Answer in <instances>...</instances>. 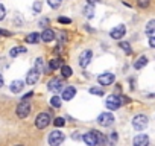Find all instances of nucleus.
Instances as JSON below:
<instances>
[{
	"label": "nucleus",
	"instance_id": "1",
	"mask_svg": "<svg viewBox=\"0 0 155 146\" xmlns=\"http://www.w3.org/2000/svg\"><path fill=\"white\" fill-rule=\"evenodd\" d=\"M123 102H128V99H122V98H119V96H116V95H111V96L107 98L105 105H107L108 110H117Z\"/></svg>",
	"mask_w": 155,
	"mask_h": 146
},
{
	"label": "nucleus",
	"instance_id": "2",
	"mask_svg": "<svg viewBox=\"0 0 155 146\" xmlns=\"http://www.w3.org/2000/svg\"><path fill=\"white\" fill-rule=\"evenodd\" d=\"M50 122H52V117H50L49 113H40L35 119V126L38 129H44L50 125Z\"/></svg>",
	"mask_w": 155,
	"mask_h": 146
},
{
	"label": "nucleus",
	"instance_id": "3",
	"mask_svg": "<svg viewBox=\"0 0 155 146\" xmlns=\"http://www.w3.org/2000/svg\"><path fill=\"white\" fill-rule=\"evenodd\" d=\"M31 104L28 102V101H21L18 105H17V108H15V111H17V116L20 117V119H26L29 114H31Z\"/></svg>",
	"mask_w": 155,
	"mask_h": 146
},
{
	"label": "nucleus",
	"instance_id": "4",
	"mask_svg": "<svg viewBox=\"0 0 155 146\" xmlns=\"http://www.w3.org/2000/svg\"><path fill=\"white\" fill-rule=\"evenodd\" d=\"M64 138H65V134L62 132V131H52L50 134H49V144L50 146H59L62 141H64Z\"/></svg>",
	"mask_w": 155,
	"mask_h": 146
},
{
	"label": "nucleus",
	"instance_id": "5",
	"mask_svg": "<svg viewBox=\"0 0 155 146\" xmlns=\"http://www.w3.org/2000/svg\"><path fill=\"white\" fill-rule=\"evenodd\" d=\"M147 122H149V119H147L144 114H138V116H135V117L132 119V126H134L137 131H141V129H144V128L147 126Z\"/></svg>",
	"mask_w": 155,
	"mask_h": 146
},
{
	"label": "nucleus",
	"instance_id": "6",
	"mask_svg": "<svg viewBox=\"0 0 155 146\" xmlns=\"http://www.w3.org/2000/svg\"><path fill=\"white\" fill-rule=\"evenodd\" d=\"M114 122V116L111 113H102L99 117H97V123L101 126H111Z\"/></svg>",
	"mask_w": 155,
	"mask_h": 146
},
{
	"label": "nucleus",
	"instance_id": "7",
	"mask_svg": "<svg viewBox=\"0 0 155 146\" xmlns=\"http://www.w3.org/2000/svg\"><path fill=\"white\" fill-rule=\"evenodd\" d=\"M64 88V82L59 79V78H53V79H50L49 82H47V90H50V91H61Z\"/></svg>",
	"mask_w": 155,
	"mask_h": 146
},
{
	"label": "nucleus",
	"instance_id": "8",
	"mask_svg": "<svg viewBox=\"0 0 155 146\" xmlns=\"http://www.w3.org/2000/svg\"><path fill=\"white\" fill-rule=\"evenodd\" d=\"M38 79H40V71L34 67V68H31L29 71H28V76H26V82L29 84V85H35L37 82H38Z\"/></svg>",
	"mask_w": 155,
	"mask_h": 146
},
{
	"label": "nucleus",
	"instance_id": "9",
	"mask_svg": "<svg viewBox=\"0 0 155 146\" xmlns=\"http://www.w3.org/2000/svg\"><path fill=\"white\" fill-rule=\"evenodd\" d=\"M116 76H114V73H102V75L97 76V81L101 85H111L114 82Z\"/></svg>",
	"mask_w": 155,
	"mask_h": 146
},
{
	"label": "nucleus",
	"instance_id": "10",
	"mask_svg": "<svg viewBox=\"0 0 155 146\" xmlns=\"http://www.w3.org/2000/svg\"><path fill=\"white\" fill-rule=\"evenodd\" d=\"M91 58H93V52H91V50H84V52L79 55V65L85 68V67L90 64Z\"/></svg>",
	"mask_w": 155,
	"mask_h": 146
},
{
	"label": "nucleus",
	"instance_id": "11",
	"mask_svg": "<svg viewBox=\"0 0 155 146\" xmlns=\"http://www.w3.org/2000/svg\"><path fill=\"white\" fill-rule=\"evenodd\" d=\"M125 32H126L125 25H119V26H116L114 29H111L110 35H111V38H114V40H120V38L125 35Z\"/></svg>",
	"mask_w": 155,
	"mask_h": 146
},
{
	"label": "nucleus",
	"instance_id": "12",
	"mask_svg": "<svg viewBox=\"0 0 155 146\" xmlns=\"http://www.w3.org/2000/svg\"><path fill=\"white\" fill-rule=\"evenodd\" d=\"M134 146H149V137L146 134H138L134 137Z\"/></svg>",
	"mask_w": 155,
	"mask_h": 146
},
{
	"label": "nucleus",
	"instance_id": "13",
	"mask_svg": "<svg viewBox=\"0 0 155 146\" xmlns=\"http://www.w3.org/2000/svg\"><path fill=\"white\" fill-rule=\"evenodd\" d=\"M40 38H41L44 43H52L56 37H55V32H53L52 29H49V28H47V29H44V31H43V34L40 35Z\"/></svg>",
	"mask_w": 155,
	"mask_h": 146
},
{
	"label": "nucleus",
	"instance_id": "14",
	"mask_svg": "<svg viewBox=\"0 0 155 146\" xmlns=\"http://www.w3.org/2000/svg\"><path fill=\"white\" fill-rule=\"evenodd\" d=\"M82 140H84V143H87L88 146H97L96 135H94V132H93V131H91V132L84 134V135H82Z\"/></svg>",
	"mask_w": 155,
	"mask_h": 146
},
{
	"label": "nucleus",
	"instance_id": "15",
	"mask_svg": "<svg viewBox=\"0 0 155 146\" xmlns=\"http://www.w3.org/2000/svg\"><path fill=\"white\" fill-rule=\"evenodd\" d=\"M74 95H76V88H74V87H67V88H64L61 98H62L64 101H71V99L74 98Z\"/></svg>",
	"mask_w": 155,
	"mask_h": 146
},
{
	"label": "nucleus",
	"instance_id": "16",
	"mask_svg": "<svg viewBox=\"0 0 155 146\" xmlns=\"http://www.w3.org/2000/svg\"><path fill=\"white\" fill-rule=\"evenodd\" d=\"M23 87H25V82H23V81H18V79H15V81H12V82H11V85H9V90H11L12 93H20V91L23 90Z\"/></svg>",
	"mask_w": 155,
	"mask_h": 146
},
{
	"label": "nucleus",
	"instance_id": "17",
	"mask_svg": "<svg viewBox=\"0 0 155 146\" xmlns=\"http://www.w3.org/2000/svg\"><path fill=\"white\" fill-rule=\"evenodd\" d=\"M144 32H146V35H149V38L150 37H155V20L147 22V25L144 28Z\"/></svg>",
	"mask_w": 155,
	"mask_h": 146
},
{
	"label": "nucleus",
	"instance_id": "18",
	"mask_svg": "<svg viewBox=\"0 0 155 146\" xmlns=\"http://www.w3.org/2000/svg\"><path fill=\"white\" fill-rule=\"evenodd\" d=\"M94 132V135H96V141H97V146H105L107 144V141H108V138L101 132V131H93Z\"/></svg>",
	"mask_w": 155,
	"mask_h": 146
},
{
	"label": "nucleus",
	"instance_id": "19",
	"mask_svg": "<svg viewBox=\"0 0 155 146\" xmlns=\"http://www.w3.org/2000/svg\"><path fill=\"white\" fill-rule=\"evenodd\" d=\"M25 40H26V43H28V44H37V43H38L41 38H40V34L32 32V34H29V35H28Z\"/></svg>",
	"mask_w": 155,
	"mask_h": 146
},
{
	"label": "nucleus",
	"instance_id": "20",
	"mask_svg": "<svg viewBox=\"0 0 155 146\" xmlns=\"http://www.w3.org/2000/svg\"><path fill=\"white\" fill-rule=\"evenodd\" d=\"M61 65H62V59H61V58H53V59L49 61V70H50V71L59 68Z\"/></svg>",
	"mask_w": 155,
	"mask_h": 146
},
{
	"label": "nucleus",
	"instance_id": "21",
	"mask_svg": "<svg viewBox=\"0 0 155 146\" xmlns=\"http://www.w3.org/2000/svg\"><path fill=\"white\" fill-rule=\"evenodd\" d=\"M21 53H26V47H21V46H17V47H12L11 52H9V56L11 58H15Z\"/></svg>",
	"mask_w": 155,
	"mask_h": 146
},
{
	"label": "nucleus",
	"instance_id": "22",
	"mask_svg": "<svg viewBox=\"0 0 155 146\" xmlns=\"http://www.w3.org/2000/svg\"><path fill=\"white\" fill-rule=\"evenodd\" d=\"M84 15H85L87 18H93V17H94V6H93V3H88V5L84 8Z\"/></svg>",
	"mask_w": 155,
	"mask_h": 146
},
{
	"label": "nucleus",
	"instance_id": "23",
	"mask_svg": "<svg viewBox=\"0 0 155 146\" xmlns=\"http://www.w3.org/2000/svg\"><path fill=\"white\" fill-rule=\"evenodd\" d=\"M146 64H147V58H146V56H140V58L134 62V68H137V70H138V68H143Z\"/></svg>",
	"mask_w": 155,
	"mask_h": 146
},
{
	"label": "nucleus",
	"instance_id": "24",
	"mask_svg": "<svg viewBox=\"0 0 155 146\" xmlns=\"http://www.w3.org/2000/svg\"><path fill=\"white\" fill-rule=\"evenodd\" d=\"M71 73H73V70H71V67H68V65H61V75H62V78H70L71 76Z\"/></svg>",
	"mask_w": 155,
	"mask_h": 146
},
{
	"label": "nucleus",
	"instance_id": "25",
	"mask_svg": "<svg viewBox=\"0 0 155 146\" xmlns=\"http://www.w3.org/2000/svg\"><path fill=\"white\" fill-rule=\"evenodd\" d=\"M35 68H37L40 73H41V71H47V70H49L47 67H44V61H43V58H38V59L35 61ZM49 71H50V70H49Z\"/></svg>",
	"mask_w": 155,
	"mask_h": 146
},
{
	"label": "nucleus",
	"instance_id": "26",
	"mask_svg": "<svg viewBox=\"0 0 155 146\" xmlns=\"http://www.w3.org/2000/svg\"><path fill=\"white\" fill-rule=\"evenodd\" d=\"M50 105L55 107V108H61V105H62V99H61L59 96H53V98L50 99Z\"/></svg>",
	"mask_w": 155,
	"mask_h": 146
},
{
	"label": "nucleus",
	"instance_id": "27",
	"mask_svg": "<svg viewBox=\"0 0 155 146\" xmlns=\"http://www.w3.org/2000/svg\"><path fill=\"white\" fill-rule=\"evenodd\" d=\"M120 49H123L126 55H131V52H132V50H131V44L126 43V41H122V43H120Z\"/></svg>",
	"mask_w": 155,
	"mask_h": 146
},
{
	"label": "nucleus",
	"instance_id": "28",
	"mask_svg": "<svg viewBox=\"0 0 155 146\" xmlns=\"http://www.w3.org/2000/svg\"><path fill=\"white\" fill-rule=\"evenodd\" d=\"M61 2H62V0H47V3H49V6H50V8H53V9L59 8Z\"/></svg>",
	"mask_w": 155,
	"mask_h": 146
},
{
	"label": "nucleus",
	"instance_id": "29",
	"mask_svg": "<svg viewBox=\"0 0 155 146\" xmlns=\"http://www.w3.org/2000/svg\"><path fill=\"white\" fill-rule=\"evenodd\" d=\"M53 125H55L56 128H61V126H64V125H65V120H64L62 117H56V119L53 120Z\"/></svg>",
	"mask_w": 155,
	"mask_h": 146
},
{
	"label": "nucleus",
	"instance_id": "30",
	"mask_svg": "<svg viewBox=\"0 0 155 146\" xmlns=\"http://www.w3.org/2000/svg\"><path fill=\"white\" fill-rule=\"evenodd\" d=\"M137 5L140 8H147L150 5V0H137Z\"/></svg>",
	"mask_w": 155,
	"mask_h": 146
},
{
	"label": "nucleus",
	"instance_id": "31",
	"mask_svg": "<svg viewBox=\"0 0 155 146\" xmlns=\"http://www.w3.org/2000/svg\"><path fill=\"white\" fill-rule=\"evenodd\" d=\"M90 93H91V95L102 96V95H104V90H102V88H97V87H93V88H90Z\"/></svg>",
	"mask_w": 155,
	"mask_h": 146
},
{
	"label": "nucleus",
	"instance_id": "32",
	"mask_svg": "<svg viewBox=\"0 0 155 146\" xmlns=\"http://www.w3.org/2000/svg\"><path fill=\"white\" fill-rule=\"evenodd\" d=\"M32 8H34V12H41V8H43V5H41V2H35Z\"/></svg>",
	"mask_w": 155,
	"mask_h": 146
},
{
	"label": "nucleus",
	"instance_id": "33",
	"mask_svg": "<svg viewBox=\"0 0 155 146\" xmlns=\"http://www.w3.org/2000/svg\"><path fill=\"white\" fill-rule=\"evenodd\" d=\"M58 22L64 23V25H68V23H71V18H68V17H58Z\"/></svg>",
	"mask_w": 155,
	"mask_h": 146
},
{
	"label": "nucleus",
	"instance_id": "34",
	"mask_svg": "<svg viewBox=\"0 0 155 146\" xmlns=\"http://www.w3.org/2000/svg\"><path fill=\"white\" fill-rule=\"evenodd\" d=\"M5 18V6L0 3V20H3Z\"/></svg>",
	"mask_w": 155,
	"mask_h": 146
},
{
	"label": "nucleus",
	"instance_id": "35",
	"mask_svg": "<svg viewBox=\"0 0 155 146\" xmlns=\"http://www.w3.org/2000/svg\"><path fill=\"white\" fill-rule=\"evenodd\" d=\"M110 141H111V143H116V141H117V132H111V135H110Z\"/></svg>",
	"mask_w": 155,
	"mask_h": 146
},
{
	"label": "nucleus",
	"instance_id": "36",
	"mask_svg": "<svg viewBox=\"0 0 155 146\" xmlns=\"http://www.w3.org/2000/svg\"><path fill=\"white\" fill-rule=\"evenodd\" d=\"M47 25H49V20H47V18H43V20L40 22V26H41V28H46Z\"/></svg>",
	"mask_w": 155,
	"mask_h": 146
},
{
	"label": "nucleus",
	"instance_id": "37",
	"mask_svg": "<svg viewBox=\"0 0 155 146\" xmlns=\"http://www.w3.org/2000/svg\"><path fill=\"white\" fill-rule=\"evenodd\" d=\"M65 35H67V34H65V32H61V34H59V35H58V40H59V38H61V41H65V40H67V37H65Z\"/></svg>",
	"mask_w": 155,
	"mask_h": 146
},
{
	"label": "nucleus",
	"instance_id": "38",
	"mask_svg": "<svg viewBox=\"0 0 155 146\" xmlns=\"http://www.w3.org/2000/svg\"><path fill=\"white\" fill-rule=\"evenodd\" d=\"M32 95H34V93H32V91H29V93H26V95H25V96H23V101H29V99H31V98H32Z\"/></svg>",
	"mask_w": 155,
	"mask_h": 146
},
{
	"label": "nucleus",
	"instance_id": "39",
	"mask_svg": "<svg viewBox=\"0 0 155 146\" xmlns=\"http://www.w3.org/2000/svg\"><path fill=\"white\" fill-rule=\"evenodd\" d=\"M149 46L155 49V37H150V38H149Z\"/></svg>",
	"mask_w": 155,
	"mask_h": 146
},
{
	"label": "nucleus",
	"instance_id": "40",
	"mask_svg": "<svg viewBox=\"0 0 155 146\" xmlns=\"http://www.w3.org/2000/svg\"><path fill=\"white\" fill-rule=\"evenodd\" d=\"M0 35H3V37H11V34L8 31H3V29H0Z\"/></svg>",
	"mask_w": 155,
	"mask_h": 146
},
{
	"label": "nucleus",
	"instance_id": "41",
	"mask_svg": "<svg viewBox=\"0 0 155 146\" xmlns=\"http://www.w3.org/2000/svg\"><path fill=\"white\" fill-rule=\"evenodd\" d=\"M61 50H62V46H61V44H58V46L55 47V50H53V52H55V53H61Z\"/></svg>",
	"mask_w": 155,
	"mask_h": 146
},
{
	"label": "nucleus",
	"instance_id": "42",
	"mask_svg": "<svg viewBox=\"0 0 155 146\" xmlns=\"http://www.w3.org/2000/svg\"><path fill=\"white\" fill-rule=\"evenodd\" d=\"M3 84H5V79L2 76V73H0V87H3Z\"/></svg>",
	"mask_w": 155,
	"mask_h": 146
},
{
	"label": "nucleus",
	"instance_id": "43",
	"mask_svg": "<svg viewBox=\"0 0 155 146\" xmlns=\"http://www.w3.org/2000/svg\"><path fill=\"white\" fill-rule=\"evenodd\" d=\"M94 2H101V0H88V3H94Z\"/></svg>",
	"mask_w": 155,
	"mask_h": 146
},
{
	"label": "nucleus",
	"instance_id": "44",
	"mask_svg": "<svg viewBox=\"0 0 155 146\" xmlns=\"http://www.w3.org/2000/svg\"><path fill=\"white\" fill-rule=\"evenodd\" d=\"M15 146H23V144H15Z\"/></svg>",
	"mask_w": 155,
	"mask_h": 146
}]
</instances>
